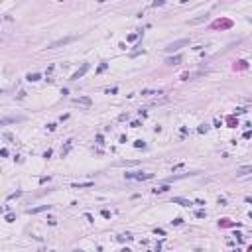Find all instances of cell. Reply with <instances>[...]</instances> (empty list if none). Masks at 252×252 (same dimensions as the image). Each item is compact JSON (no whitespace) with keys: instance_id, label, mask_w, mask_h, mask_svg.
Instances as JSON below:
<instances>
[{"instance_id":"obj_1","label":"cell","mask_w":252,"mask_h":252,"mask_svg":"<svg viewBox=\"0 0 252 252\" xmlns=\"http://www.w3.org/2000/svg\"><path fill=\"white\" fill-rule=\"evenodd\" d=\"M189 43V40L187 38H183V40H177V41H172V43H167L164 49H166V53H173V51H179L183 46H187Z\"/></svg>"},{"instance_id":"obj_2","label":"cell","mask_w":252,"mask_h":252,"mask_svg":"<svg viewBox=\"0 0 252 252\" xmlns=\"http://www.w3.org/2000/svg\"><path fill=\"white\" fill-rule=\"evenodd\" d=\"M126 179H152V173H124Z\"/></svg>"},{"instance_id":"obj_3","label":"cell","mask_w":252,"mask_h":252,"mask_svg":"<svg viewBox=\"0 0 252 252\" xmlns=\"http://www.w3.org/2000/svg\"><path fill=\"white\" fill-rule=\"evenodd\" d=\"M73 103H75V105H83V106H91V105H93V100L89 99V97H79V99H75Z\"/></svg>"},{"instance_id":"obj_4","label":"cell","mask_w":252,"mask_h":252,"mask_svg":"<svg viewBox=\"0 0 252 252\" xmlns=\"http://www.w3.org/2000/svg\"><path fill=\"white\" fill-rule=\"evenodd\" d=\"M87 69H89V65H87V63H85V65L81 67L79 71H75V73H73V77H71V81H77V79H79V77H83V75L87 73Z\"/></svg>"},{"instance_id":"obj_5","label":"cell","mask_w":252,"mask_h":252,"mask_svg":"<svg viewBox=\"0 0 252 252\" xmlns=\"http://www.w3.org/2000/svg\"><path fill=\"white\" fill-rule=\"evenodd\" d=\"M248 173H252V164L250 166H242L236 169V175H248Z\"/></svg>"},{"instance_id":"obj_6","label":"cell","mask_w":252,"mask_h":252,"mask_svg":"<svg viewBox=\"0 0 252 252\" xmlns=\"http://www.w3.org/2000/svg\"><path fill=\"white\" fill-rule=\"evenodd\" d=\"M49 209H51V207L49 205H41V207H36V209H30V215H36V213H43V211H49Z\"/></svg>"},{"instance_id":"obj_7","label":"cell","mask_w":252,"mask_h":252,"mask_svg":"<svg viewBox=\"0 0 252 252\" xmlns=\"http://www.w3.org/2000/svg\"><path fill=\"white\" fill-rule=\"evenodd\" d=\"M73 40V38H65V40H59V41H53L49 47H59V46H65V43H69V41Z\"/></svg>"},{"instance_id":"obj_8","label":"cell","mask_w":252,"mask_h":252,"mask_svg":"<svg viewBox=\"0 0 252 252\" xmlns=\"http://www.w3.org/2000/svg\"><path fill=\"white\" fill-rule=\"evenodd\" d=\"M71 146H73V140H69V142H67V144H65V148L61 150V158H63V156H67V154H69V150H71Z\"/></svg>"},{"instance_id":"obj_9","label":"cell","mask_w":252,"mask_h":252,"mask_svg":"<svg viewBox=\"0 0 252 252\" xmlns=\"http://www.w3.org/2000/svg\"><path fill=\"white\" fill-rule=\"evenodd\" d=\"M179 61H181V57H179V55H173V57H169L166 63H167V65H177Z\"/></svg>"},{"instance_id":"obj_10","label":"cell","mask_w":252,"mask_h":252,"mask_svg":"<svg viewBox=\"0 0 252 252\" xmlns=\"http://www.w3.org/2000/svg\"><path fill=\"white\" fill-rule=\"evenodd\" d=\"M40 79H41L40 73H30L28 75V81H32V83H36V81H40Z\"/></svg>"},{"instance_id":"obj_11","label":"cell","mask_w":252,"mask_h":252,"mask_svg":"<svg viewBox=\"0 0 252 252\" xmlns=\"http://www.w3.org/2000/svg\"><path fill=\"white\" fill-rule=\"evenodd\" d=\"M173 203H179V205H191V203H189V201H185V199H181V197H175V199H173Z\"/></svg>"},{"instance_id":"obj_12","label":"cell","mask_w":252,"mask_h":252,"mask_svg":"<svg viewBox=\"0 0 252 252\" xmlns=\"http://www.w3.org/2000/svg\"><path fill=\"white\" fill-rule=\"evenodd\" d=\"M142 95H162V91H142Z\"/></svg>"},{"instance_id":"obj_13","label":"cell","mask_w":252,"mask_h":252,"mask_svg":"<svg viewBox=\"0 0 252 252\" xmlns=\"http://www.w3.org/2000/svg\"><path fill=\"white\" fill-rule=\"evenodd\" d=\"M207 16H199V18H195V20H191V24H199V22H203Z\"/></svg>"},{"instance_id":"obj_14","label":"cell","mask_w":252,"mask_h":252,"mask_svg":"<svg viewBox=\"0 0 252 252\" xmlns=\"http://www.w3.org/2000/svg\"><path fill=\"white\" fill-rule=\"evenodd\" d=\"M134 164H136V162H118L116 166H134Z\"/></svg>"},{"instance_id":"obj_15","label":"cell","mask_w":252,"mask_h":252,"mask_svg":"<svg viewBox=\"0 0 252 252\" xmlns=\"http://www.w3.org/2000/svg\"><path fill=\"white\" fill-rule=\"evenodd\" d=\"M93 183H73V187H91Z\"/></svg>"},{"instance_id":"obj_16","label":"cell","mask_w":252,"mask_h":252,"mask_svg":"<svg viewBox=\"0 0 252 252\" xmlns=\"http://www.w3.org/2000/svg\"><path fill=\"white\" fill-rule=\"evenodd\" d=\"M207 130H209V126H207V124H203V126L199 128V132H207Z\"/></svg>"},{"instance_id":"obj_17","label":"cell","mask_w":252,"mask_h":252,"mask_svg":"<svg viewBox=\"0 0 252 252\" xmlns=\"http://www.w3.org/2000/svg\"><path fill=\"white\" fill-rule=\"evenodd\" d=\"M122 252H130V250H128V248H126V250H122Z\"/></svg>"}]
</instances>
